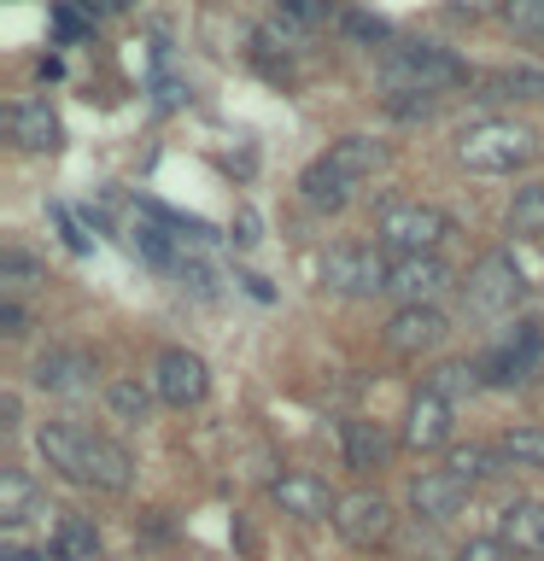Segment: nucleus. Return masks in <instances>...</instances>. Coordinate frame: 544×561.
Here are the masks:
<instances>
[{"label":"nucleus","mask_w":544,"mask_h":561,"mask_svg":"<svg viewBox=\"0 0 544 561\" xmlns=\"http://www.w3.org/2000/svg\"><path fill=\"white\" fill-rule=\"evenodd\" d=\"M35 450H42V462L53 473H65V480H77L88 491H129V450L117 445V438H105L94 427H70V421H42L35 427Z\"/></svg>","instance_id":"obj_1"},{"label":"nucleus","mask_w":544,"mask_h":561,"mask_svg":"<svg viewBox=\"0 0 544 561\" xmlns=\"http://www.w3.org/2000/svg\"><path fill=\"white\" fill-rule=\"evenodd\" d=\"M468 82V65L445 53L439 42H393L381 53V88L386 94H416V100H433L445 88H463Z\"/></svg>","instance_id":"obj_2"},{"label":"nucleus","mask_w":544,"mask_h":561,"mask_svg":"<svg viewBox=\"0 0 544 561\" xmlns=\"http://www.w3.org/2000/svg\"><path fill=\"white\" fill-rule=\"evenodd\" d=\"M539 158V135L515 117H480L456 135V164L480 175H515Z\"/></svg>","instance_id":"obj_3"},{"label":"nucleus","mask_w":544,"mask_h":561,"mask_svg":"<svg viewBox=\"0 0 544 561\" xmlns=\"http://www.w3.org/2000/svg\"><path fill=\"white\" fill-rule=\"evenodd\" d=\"M451 234V217L439 205H421V199H393L375 210V245L393 257H428L439 252Z\"/></svg>","instance_id":"obj_4"},{"label":"nucleus","mask_w":544,"mask_h":561,"mask_svg":"<svg viewBox=\"0 0 544 561\" xmlns=\"http://www.w3.org/2000/svg\"><path fill=\"white\" fill-rule=\"evenodd\" d=\"M521 298H526V275H521V263L509 257V252H486V257L468 270V280H463V310L480 316V322H491V316H509Z\"/></svg>","instance_id":"obj_5"},{"label":"nucleus","mask_w":544,"mask_h":561,"mask_svg":"<svg viewBox=\"0 0 544 561\" xmlns=\"http://www.w3.org/2000/svg\"><path fill=\"white\" fill-rule=\"evenodd\" d=\"M386 257L381 245H333V252H322V287L340 293V298H369V293H386Z\"/></svg>","instance_id":"obj_6"},{"label":"nucleus","mask_w":544,"mask_h":561,"mask_svg":"<svg viewBox=\"0 0 544 561\" xmlns=\"http://www.w3.org/2000/svg\"><path fill=\"white\" fill-rule=\"evenodd\" d=\"M152 392L170 403V410H193V403H205L211 392V368L200 351H188V345H170V351H158V363H152Z\"/></svg>","instance_id":"obj_7"},{"label":"nucleus","mask_w":544,"mask_h":561,"mask_svg":"<svg viewBox=\"0 0 544 561\" xmlns=\"http://www.w3.org/2000/svg\"><path fill=\"white\" fill-rule=\"evenodd\" d=\"M333 533H340L351 550H381L393 538V503L381 491H345L340 508H333Z\"/></svg>","instance_id":"obj_8"},{"label":"nucleus","mask_w":544,"mask_h":561,"mask_svg":"<svg viewBox=\"0 0 544 561\" xmlns=\"http://www.w3.org/2000/svg\"><path fill=\"white\" fill-rule=\"evenodd\" d=\"M451 340V316L439 305H398L393 322H386V351L398 357H428Z\"/></svg>","instance_id":"obj_9"},{"label":"nucleus","mask_w":544,"mask_h":561,"mask_svg":"<svg viewBox=\"0 0 544 561\" xmlns=\"http://www.w3.org/2000/svg\"><path fill=\"white\" fill-rule=\"evenodd\" d=\"M270 497L281 503V515H293V520H333V508H340V491H333L322 473H305V468L281 473L270 485Z\"/></svg>","instance_id":"obj_10"},{"label":"nucleus","mask_w":544,"mask_h":561,"mask_svg":"<svg viewBox=\"0 0 544 561\" xmlns=\"http://www.w3.org/2000/svg\"><path fill=\"white\" fill-rule=\"evenodd\" d=\"M451 433H456V403L433 398V392H416L410 415H404L398 445H404V450H416V456H428V450H445V445H451Z\"/></svg>","instance_id":"obj_11"},{"label":"nucleus","mask_w":544,"mask_h":561,"mask_svg":"<svg viewBox=\"0 0 544 561\" xmlns=\"http://www.w3.org/2000/svg\"><path fill=\"white\" fill-rule=\"evenodd\" d=\"M94 357H88V351H42V357H35V368H30V380L42 386V392H53V398H88L94 392Z\"/></svg>","instance_id":"obj_12"},{"label":"nucleus","mask_w":544,"mask_h":561,"mask_svg":"<svg viewBox=\"0 0 544 561\" xmlns=\"http://www.w3.org/2000/svg\"><path fill=\"white\" fill-rule=\"evenodd\" d=\"M445 287H451V270H445V257H439V252L386 263V293L404 298V305H433V293H445Z\"/></svg>","instance_id":"obj_13"},{"label":"nucleus","mask_w":544,"mask_h":561,"mask_svg":"<svg viewBox=\"0 0 544 561\" xmlns=\"http://www.w3.org/2000/svg\"><path fill=\"white\" fill-rule=\"evenodd\" d=\"M468 491H474V485H468V480H456L451 468H421L416 480H410V508H416L421 520H433V526H439V520H451L456 508L468 503Z\"/></svg>","instance_id":"obj_14"},{"label":"nucleus","mask_w":544,"mask_h":561,"mask_svg":"<svg viewBox=\"0 0 544 561\" xmlns=\"http://www.w3.org/2000/svg\"><path fill=\"white\" fill-rule=\"evenodd\" d=\"M322 164L340 170L345 182L358 187V182H369L375 170L393 164V147H386V140H375V135H340V140H333V147L322 152Z\"/></svg>","instance_id":"obj_15"},{"label":"nucleus","mask_w":544,"mask_h":561,"mask_svg":"<svg viewBox=\"0 0 544 561\" xmlns=\"http://www.w3.org/2000/svg\"><path fill=\"white\" fill-rule=\"evenodd\" d=\"M7 135L24 152H59V140H65V129H59V117H53L47 100H18L7 112Z\"/></svg>","instance_id":"obj_16"},{"label":"nucleus","mask_w":544,"mask_h":561,"mask_svg":"<svg viewBox=\"0 0 544 561\" xmlns=\"http://www.w3.org/2000/svg\"><path fill=\"white\" fill-rule=\"evenodd\" d=\"M498 538H503L515 556L539 561V556H544V503H539V497L503 503V508H498Z\"/></svg>","instance_id":"obj_17"},{"label":"nucleus","mask_w":544,"mask_h":561,"mask_svg":"<svg viewBox=\"0 0 544 561\" xmlns=\"http://www.w3.org/2000/svg\"><path fill=\"white\" fill-rule=\"evenodd\" d=\"M533 357H539V333H533V328H521L515 340L498 345V351H491V357L480 363V380H486V386H515V380H526Z\"/></svg>","instance_id":"obj_18"},{"label":"nucleus","mask_w":544,"mask_h":561,"mask_svg":"<svg viewBox=\"0 0 544 561\" xmlns=\"http://www.w3.org/2000/svg\"><path fill=\"white\" fill-rule=\"evenodd\" d=\"M340 445H345V468L351 473H375V468H386V456H393V438H386L375 421H345Z\"/></svg>","instance_id":"obj_19"},{"label":"nucleus","mask_w":544,"mask_h":561,"mask_svg":"<svg viewBox=\"0 0 544 561\" xmlns=\"http://www.w3.org/2000/svg\"><path fill=\"white\" fill-rule=\"evenodd\" d=\"M351 187L340 170H328L322 158H316V164H305V175H298V199H305L310 210H345L351 205Z\"/></svg>","instance_id":"obj_20"},{"label":"nucleus","mask_w":544,"mask_h":561,"mask_svg":"<svg viewBox=\"0 0 544 561\" xmlns=\"http://www.w3.org/2000/svg\"><path fill=\"white\" fill-rule=\"evenodd\" d=\"M503 228H509L515 240H544V182H521V187H515Z\"/></svg>","instance_id":"obj_21"},{"label":"nucleus","mask_w":544,"mask_h":561,"mask_svg":"<svg viewBox=\"0 0 544 561\" xmlns=\"http://www.w3.org/2000/svg\"><path fill=\"white\" fill-rule=\"evenodd\" d=\"M53 561H100V533H94V520L65 515L59 526H53Z\"/></svg>","instance_id":"obj_22"},{"label":"nucleus","mask_w":544,"mask_h":561,"mask_svg":"<svg viewBox=\"0 0 544 561\" xmlns=\"http://www.w3.org/2000/svg\"><path fill=\"white\" fill-rule=\"evenodd\" d=\"M486 88V100H544V70H491V77L480 82Z\"/></svg>","instance_id":"obj_23"},{"label":"nucleus","mask_w":544,"mask_h":561,"mask_svg":"<svg viewBox=\"0 0 544 561\" xmlns=\"http://www.w3.org/2000/svg\"><path fill=\"white\" fill-rule=\"evenodd\" d=\"M474 386H480V368H468V363H439L433 375L421 380V392H433V398L456 403V398H468Z\"/></svg>","instance_id":"obj_24"},{"label":"nucleus","mask_w":544,"mask_h":561,"mask_svg":"<svg viewBox=\"0 0 544 561\" xmlns=\"http://www.w3.org/2000/svg\"><path fill=\"white\" fill-rule=\"evenodd\" d=\"M30 503H35V480L24 468H0V520L18 526L30 515Z\"/></svg>","instance_id":"obj_25"},{"label":"nucleus","mask_w":544,"mask_h":561,"mask_svg":"<svg viewBox=\"0 0 544 561\" xmlns=\"http://www.w3.org/2000/svg\"><path fill=\"white\" fill-rule=\"evenodd\" d=\"M498 456H503V450H486V445H451L445 468L456 473V480L480 485V480H491V473H498Z\"/></svg>","instance_id":"obj_26"},{"label":"nucleus","mask_w":544,"mask_h":561,"mask_svg":"<svg viewBox=\"0 0 544 561\" xmlns=\"http://www.w3.org/2000/svg\"><path fill=\"white\" fill-rule=\"evenodd\" d=\"M135 252L140 257H147V263H158V270H175V263H182V257H175V240H182V234H165V228H158V217L152 222H135Z\"/></svg>","instance_id":"obj_27"},{"label":"nucleus","mask_w":544,"mask_h":561,"mask_svg":"<svg viewBox=\"0 0 544 561\" xmlns=\"http://www.w3.org/2000/svg\"><path fill=\"white\" fill-rule=\"evenodd\" d=\"M105 410H112L117 421H147L152 392L140 380H112V386H105Z\"/></svg>","instance_id":"obj_28"},{"label":"nucleus","mask_w":544,"mask_h":561,"mask_svg":"<svg viewBox=\"0 0 544 561\" xmlns=\"http://www.w3.org/2000/svg\"><path fill=\"white\" fill-rule=\"evenodd\" d=\"M340 30L351 35V42H363V47H393V24L375 12H363V7H345L340 12Z\"/></svg>","instance_id":"obj_29"},{"label":"nucleus","mask_w":544,"mask_h":561,"mask_svg":"<svg viewBox=\"0 0 544 561\" xmlns=\"http://www.w3.org/2000/svg\"><path fill=\"white\" fill-rule=\"evenodd\" d=\"M509 462H521V468H533L544 473V427H515V433H503V445H498Z\"/></svg>","instance_id":"obj_30"},{"label":"nucleus","mask_w":544,"mask_h":561,"mask_svg":"<svg viewBox=\"0 0 544 561\" xmlns=\"http://www.w3.org/2000/svg\"><path fill=\"white\" fill-rule=\"evenodd\" d=\"M340 0H281V18H293L298 30H322L328 18H340Z\"/></svg>","instance_id":"obj_31"},{"label":"nucleus","mask_w":544,"mask_h":561,"mask_svg":"<svg viewBox=\"0 0 544 561\" xmlns=\"http://www.w3.org/2000/svg\"><path fill=\"white\" fill-rule=\"evenodd\" d=\"M258 47H275V53H305L310 47V30H298L293 18H270L258 30Z\"/></svg>","instance_id":"obj_32"},{"label":"nucleus","mask_w":544,"mask_h":561,"mask_svg":"<svg viewBox=\"0 0 544 561\" xmlns=\"http://www.w3.org/2000/svg\"><path fill=\"white\" fill-rule=\"evenodd\" d=\"M503 24L515 35H526V42H544V0H509Z\"/></svg>","instance_id":"obj_33"},{"label":"nucleus","mask_w":544,"mask_h":561,"mask_svg":"<svg viewBox=\"0 0 544 561\" xmlns=\"http://www.w3.org/2000/svg\"><path fill=\"white\" fill-rule=\"evenodd\" d=\"M0 280H7V287H35V280H47V275H42V263H35L30 252L7 245V252H0Z\"/></svg>","instance_id":"obj_34"},{"label":"nucleus","mask_w":544,"mask_h":561,"mask_svg":"<svg viewBox=\"0 0 544 561\" xmlns=\"http://www.w3.org/2000/svg\"><path fill=\"white\" fill-rule=\"evenodd\" d=\"M170 275H175V287H182V293H193V298H211V293H217V280H211V270H205L200 257H182Z\"/></svg>","instance_id":"obj_35"},{"label":"nucleus","mask_w":544,"mask_h":561,"mask_svg":"<svg viewBox=\"0 0 544 561\" xmlns=\"http://www.w3.org/2000/svg\"><path fill=\"white\" fill-rule=\"evenodd\" d=\"M456 561H521V556L509 550L503 538H468L463 550H456Z\"/></svg>","instance_id":"obj_36"},{"label":"nucleus","mask_w":544,"mask_h":561,"mask_svg":"<svg viewBox=\"0 0 544 561\" xmlns=\"http://www.w3.org/2000/svg\"><path fill=\"white\" fill-rule=\"evenodd\" d=\"M0 333H7V340H24L30 333V316H24L18 298H0Z\"/></svg>","instance_id":"obj_37"},{"label":"nucleus","mask_w":544,"mask_h":561,"mask_svg":"<svg viewBox=\"0 0 544 561\" xmlns=\"http://www.w3.org/2000/svg\"><path fill=\"white\" fill-rule=\"evenodd\" d=\"M53 30H59L65 42H77V35H88V24H82V12L70 7V0H59V7H53Z\"/></svg>","instance_id":"obj_38"},{"label":"nucleus","mask_w":544,"mask_h":561,"mask_svg":"<svg viewBox=\"0 0 544 561\" xmlns=\"http://www.w3.org/2000/svg\"><path fill=\"white\" fill-rule=\"evenodd\" d=\"M445 7H451L456 18H491V12H503L509 0H445Z\"/></svg>","instance_id":"obj_39"},{"label":"nucleus","mask_w":544,"mask_h":561,"mask_svg":"<svg viewBox=\"0 0 544 561\" xmlns=\"http://www.w3.org/2000/svg\"><path fill=\"white\" fill-rule=\"evenodd\" d=\"M77 7H82L88 18H117V12H129L135 0H77Z\"/></svg>","instance_id":"obj_40"},{"label":"nucleus","mask_w":544,"mask_h":561,"mask_svg":"<svg viewBox=\"0 0 544 561\" xmlns=\"http://www.w3.org/2000/svg\"><path fill=\"white\" fill-rule=\"evenodd\" d=\"M235 245H258V210H240L235 217Z\"/></svg>","instance_id":"obj_41"},{"label":"nucleus","mask_w":544,"mask_h":561,"mask_svg":"<svg viewBox=\"0 0 544 561\" xmlns=\"http://www.w3.org/2000/svg\"><path fill=\"white\" fill-rule=\"evenodd\" d=\"M53 222L65 228V245H70V252H88V240L77 234V228H70V210H59V205H53Z\"/></svg>","instance_id":"obj_42"},{"label":"nucleus","mask_w":544,"mask_h":561,"mask_svg":"<svg viewBox=\"0 0 544 561\" xmlns=\"http://www.w3.org/2000/svg\"><path fill=\"white\" fill-rule=\"evenodd\" d=\"M0 427H18V392H0Z\"/></svg>","instance_id":"obj_43"},{"label":"nucleus","mask_w":544,"mask_h":561,"mask_svg":"<svg viewBox=\"0 0 544 561\" xmlns=\"http://www.w3.org/2000/svg\"><path fill=\"white\" fill-rule=\"evenodd\" d=\"M235 280H240V287L252 293V298H275V293H270V280H263V275H235Z\"/></svg>","instance_id":"obj_44"}]
</instances>
